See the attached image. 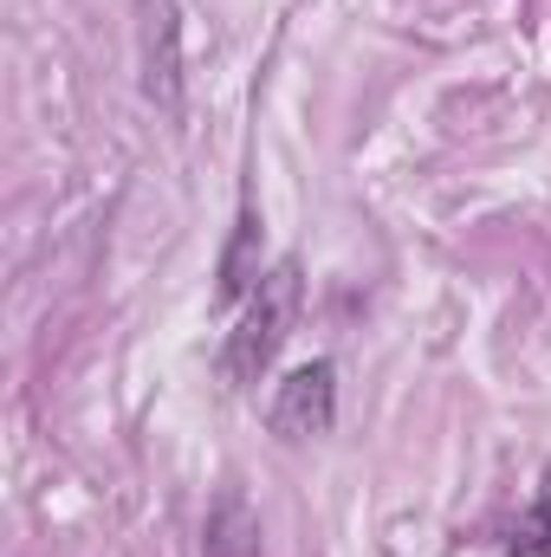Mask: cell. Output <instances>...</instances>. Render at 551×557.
<instances>
[{"label": "cell", "mask_w": 551, "mask_h": 557, "mask_svg": "<svg viewBox=\"0 0 551 557\" xmlns=\"http://www.w3.org/2000/svg\"><path fill=\"white\" fill-rule=\"evenodd\" d=\"M298 292H305L298 260H279L273 273L254 285V298H247V311H241V324L228 331V350H221L228 383H241V389H247V383H260V376H267V363L279 357V344L292 337Z\"/></svg>", "instance_id": "cell-1"}, {"label": "cell", "mask_w": 551, "mask_h": 557, "mask_svg": "<svg viewBox=\"0 0 551 557\" xmlns=\"http://www.w3.org/2000/svg\"><path fill=\"white\" fill-rule=\"evenodd\" d=\"M137 46H143V98L156 111H182V13L175 0H137Z\"/></svg>", "instance_id": "cell-2"}, {"label": "cell", "mask_w": 551, "mask_h": 557, "mask_svg": "<svg viewBox=\"0 0 551 557\" xmlns=\"http://www.w3.org/2000/svg\"><path fill=\"white\" fill-rule=\"evenodd\" d=\"M279 441H311L338 421V363L318 357V363H298L285 383L273 389V409H267Z\"/></svg>", "instance_id": "cell-3"}, {"label": "cell", "mask_w": 551, "mask_h": 557, "mask_svg": "<svg viewBox=\"0 0 551 557\" xmlns=\"http://www.w3.org/2000/svg\"><path fill=\"white\" fill-rule=\"evenodd\" d=\"M201 557H260V512L241 486H221L201 525Z\"/></svg>", "instance_id": "cell-4"}, {"label": "cell", "mask_w": 551, "mask_h": 557, "mask_svg": "<svg viewBox=\"0 0 551 557\" xmlns=\"http://www.w3.org/2000/svg\"><path fill=\"white\" fill-rule=\"evenodd\" d=\"M260 221L254 214H241V227H234V247H228V260H221V298H254V285H260Z\"/></svg>", "instance_id": "cell-5"}, {"label": "cell", "mask_w": 551, "mask_h": 557, "mask_svg": "<svg viewBox=\"0 0 551 557\" xmlns=\"http://www.w3.org/2000/svg\"><path fill=\"white\" fill-rule=\"evenodd\" d=\"M506 557H551V460H546V480H539L532 512L506 532Z\"/></svg>", "instance_id": "cell-6"}]
</instances>
